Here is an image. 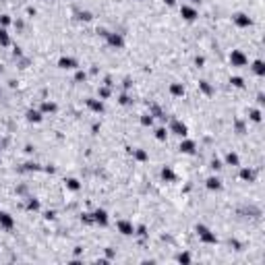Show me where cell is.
Returning a JSON list of instances; mask_svg holds the SVG:
<instances>
[{"instance_id":"6da1fadb","label":"cell","mask_w":265,"mask_h":265,"mask_svg":"<svg viewBox=\"0 0 265 265\" xmlns=\"http://www.w3.org/2000/svg\"><path fill=\"white\" fill-rule=\"evenodd\" d=\"M197 234H199V238L203 240V242H209V245H213V242H218V238H215V234H211V232L207 230L205 226H197Z\"/></svg>"},{"instance_id":"7a4b0ae2","label":"cell","mask_w":265,"mask_h":265,"mask_svg":"<svg viewBox=\"0 0 265 265\" xmlns=\"http://www.w3.org/2000/svg\"><path fill=\"white\" fill-rule=\"evenodd\" d=\"M230 62H232V66H245V64H246V56H245V52L232 50V54H230Z\"/></svg>"},{"instance_id":"3957f363","label":"cell","mask_w":265,"mask_h":265,"mask_svg":"<svg viewBox=\"0 0 265 265\" xmlns=\"http://www.w3.org/2000/svg\"><path fill=\"white\" fill-rule=\"evenodd\" d=\"M0 226H2V228H6V230H10V228L15 226V220H13V215L6 213V211H0Z\"/></svg>"},{"instance_id":"277c9868","label":"cell","mask_w":265,"mask_h":265,"mask_svg":"<svg viewBox=\"0 0 265 265\" xmlns=\"http://www.w3.org/2000/svg\"><path fill=\"white\" fill-rule=\"evenodd\" d=\"M180 15H182V17H185V19L186 21H195L197 19V10L195 8H193V6H180Z\"/></svg>"},{"instance_id":"5b68a950","label":"cell","mask_w":265,"mask_h":265,"mask_svg":"<svg viewBox=\"0 0 265 265\" xmlns=\"http://www.w3.org/2000/svg\"><path fill=\"white\" fill-rule=\"evenodd\" d=\"M58 66L60 69H77V60L70 58V56H62L58 60Z\"/></svg>"},{"instance_id":"8992f818","label":"cell","mask_w":265,"mask_h":265,"mask_svg":"<svg viewBox=\"0 0 265 265\" xmlns=\"http://www.w3.org/2000/svg\"><path fill=\"white\" fill-rule=\"evenodd\" d=\"M106 37H108L110 46H114V48H122V44H124V40H122V35H120V33H108Z\"/></svg>"},{"instance_id":"52a82bcc","label":"cell","mask_w":265,"mask_h":265,"mask_svg":"<svg viewBox=\"0 0 265 265\" xmlns=\"http://www.w3.org/2000/svg\"><path fill=\"white\" fill-rule=\"evenodd\" d=\"M234 23H236L238 27H251V25H253V21H251L246 15H242V13L234 15Z\"/></svg>"},{"instance_id":"ba28073f","label":"cell","mask_w":265,"mask_h":265,"mask_svg":"<svg viewBox=\"0 0 265 265\" xmlns=\"http://www.w3.org/2000/svg\"><path fill=\"white\" fill-rule=\"evenodd\" d=\"M170 129H172V133H176V135H180V137H185V135H186V126L182 124L180 120H172Z\"/></svg>"},{"instance_id":"9c48e42d","label":"cell","mask_w":265,"mask_h":265,"mask_svg":"<svg viewBox=\"0 0 265 265\" xmlns=\"http://www.w3.org/2000/svg\"><path fill=\"white\" fill-rule=\"evenodd\" d=\"M118 230L122 232L124 236H129V234H133V232H135V228H133V224H130V222L120 220V222H118Z\"/></svg>"},{"instance_id":"30bf717a","label":"cell","mask_w":265,"mask_h":265,"mask_svg":"<svg viewBox=\"0 0 265 265\" xmlns=\"http://www.w3.org/2000/svg\"><path fill=\"white\" fill-rule=\"evenodd\" d=\"M93 222H97V224H102V226L108 224V213H106L104 209H97V211L93 213Z\"/></svg>"},{"instance_id":"8fae6325","label":"cell","mask_w":265,"mask_h":265,"mask_svg":"<svg viewBox=\"0 0 265 265\" xmlns=\"http://www.w3.org/2000/svg\"><path fill=\"white\" fill-rule=\"evenodd\" d=\"M207 189H209V190H220V189H222V180L215 178V176L207 178Z\"/></svg>"},{"instance_id":"7c38bea8","label":"cell","mask_w":265,"mask_h":265,"mask_svg":"<svg viewBox=\"0 0 265 265\" xmlns=\"http://www.w3.org/2000/svg\"><path fill=\"white\" fill-rule=\"evenodd\" d=\"M180 151H182V153H193V151H195V143L189 141V139H185L182 143H180Z\"/></svg>"},{"instance_id":"4fadbf2b","label":"cell","mask_w":265,"mask_h":265,"mask_svg":"<svg viewBox=\"0 0 265 265\" xmlns=\"http://www.w3.org/2000/svg\"><path fill=\"white\" fill-rule=\"evenodd\" d=\"M87 106H89L93 112H104V104L97 100H87Z\"/></svg>"},{"instance_id":"5bb4252c","label":"cell","mask_w":265,"mask_h":265,"mask_svg":"<svg viewBox=\"0 0 265 265\" xmlns=\"http://www.w3.org/2000/svg\"><path fill=\"white\" fill-rule=\"evenodd\" d=\"M27 120H29V122H40V120H41V112L29 110V112H27Z\"/></svg>"},{"instance_id":"9a60e30c","label":"cell","mask_w":265,"mask_h":265,"mask_svg":"<svg viewBox=\"0 0 265 265\" xmlns=\"http://www.w3.org/2000/svg\"><path fill=\"white\" fill-rule=\"evenodd\" d=\"M170 91H172V95H182L185 93V87H182V83H172Z\"/></svg>"},{"instance_id":"2e32d148","label":"cell","mask_w":265,"mask_h":265,"mask_svg":"<svg viewBox=\"0 0 265 265\" xmlns=\"http://www.w3.org/2000/svg\"><path fill=\"white\" fill-rule=\"evenodd\" d=\"M253 70H255L257 75H265V64L261 60H255V64H253Z\"/></svg>"},{"instance_id":"e0dca14e","label":"cell","mask_w":265,"mask_h":265,"mask_svg":"<svg viewBox=\"0 0 265 265\" xmlns=\"http://www.w3.org/2000/svg\"><path fill=\"white\" fill-rule=\"evenodd\" d=\"M8 33H6V29H4V27H0V44H2V46H8Z\"/></svg>"},{"instance_id":"ac0fdd59","label":"cell","mask_w":265,"mask_h":265,"mask_svg":"<svg viewBox=\"0 0 265 265\" xmlns=\"http://www.w3.org/2000/svg\"><path fill=\"white\" fill-rule=\"evenodd\" d=\"M41 112H56V104H54V102H44Z\"/></svg>"},{"instance_id":"d6986e66","label":"cell","mask_w":265,"mask_h":265,"mask_svg":"<svg viewBox=\"0 0 265 265\" xmlns=\"http://www.w3.org/2000/svg\"><path fill=\"white\" fill-rule=\"evenodd\" d=\"M66 186H69V189L70 190H79V180H77V178H69V180H66Z\"/></svg>"},{"instance_id":"ffe728a7","label":"cell","mask_w":265,"mask_h":265,"mask_svg":"<svg viewBox=\"0 0 265 265\" xmlns=\"http://www.w3.org/2000/svg\"><path fill=\"white\" fill-rule=\"evenodd\" d=\"M133 155H135L139 162H145V160H147V153H145L143 149H133Z\"/></svg>"},{"instance_id":"44dd1931","label":"cell","mask_w":265,"mask_h":265,"mask_svg":"<svg viewBox=\"0 0 265 265\" xmlns=\"http://www.w3.org/2000/svg\"><path fill=\"white\" fill-rule=\"evenodd\" d=\"M226 162H228L230 166H238V155H236V153H228V155H226Z\"/></svg>"},{"instance_id":"7402d4cb","label":"cell","mask_w":265,"mask_h":265,"mask_svg":"<svg viewBox=\"0 0 265 265\" xmlns=\"http://www.w3.org/2000/svg\"><path fill=\"white\" fill-rule=\"evenodd\" d=\"M162 178L164 180H174V172H172L170 168H164V170H162Z\"/></svg>"},{"instance_id":"603a6c76","label":"cell","mask_w":265,"mask_h":265,"mask_svg":"<svg viewBox=\"0 0 265 265\" xmlns=\"http://www.w3.org/2000/svg\"><path fill=\"white\" fill-rule=\"evenodd\" d=\"M240 176H242L245 180H253V178H255V172H253V170H249V168H245V170L240 172Z\"/></svg>"},{"instance_id":"cb8c5ba5","label":"cell","mask_w":265,"mask_h":265,"mask_svg":"<svg viewBox=\"0 0 265 265\" xmlns=\"http://www.w3.org/2000/svg\"><path fill=\"white\" fill-rule=\"evenodd\" d=\"M199 87H201V91H203V93H207V95H209L211 91H213V89H211V85L207 83V81H201V83H199Z\"/></svg>"},{"instance_id":"d4e9b609","label":"cell","mask_w":265,"mask_h":265,"mask_svg":"<svg viewBox=\"0 0 265 265\" xmlns=\"http://www.w3.org/2000/svg\"><path fill=\"white\" fill-rule=\"evenodd\" d=\"M230 83H232L234 87H245V81L240 79V77H232V79H230Z\"/></svg>"},{"instance_id":"484cf974","label":"cell","mask_w":265,"mask_h":265,"mask_svg":"<svg viewBox=\"0 0 265 265\" xmlns=\"http://www.w3.org/2000/svg\"><path fill=\"white\" fill-rule=\"evenodd\" d=\"M141 122H143L145 126H151V124H153V116H151V114H145L143 118H141Z\"/></svg>"},{"instance_id":"4316f807","label":"cell","mask_w":265,"mask_h":265,"mask_svg":"<svg viewBox=\"0 0 265 265\" xmlns=\"http://www.w3.org/2000/svg\"><path fill=\"white\" fill-rule=\"evenodd\" d=\"M166 135H168L166 129H157V130H155V137H157L160 141H166Z\"/></svg>"},{"instance_id":"83f0119b","label":"cell","mask_w":265,"mask_h":265,"mask_svg":"<svg viewBox=\"0 0 265 265\" xmlns=\"http://www.w3.org/2000/svg\"><path fill=\"white\" fill-rule=\"evenodd\" d=\"M251 120L259 122V120H261V112H259V110H251Z\"/></svg>"},{"instance_id":"f1b7e54d","label":"cell","mask_w":265,"mask_h":265,"mask_svg":"<svg viewBox=\"0 0 265 265\" xmlns=\"http://www.w3.org/2000/svg\"><path fill=\"white\" fill-rule=\"evenodd\" d=\"M27 207H29V209H40V201L31 199V201H29V205H27Z\"/></svg>"},{"instance_id":"f546056e","label":"cell","mask_w":265,"mask_h":265,"mask_svg":"<svg viewBox=\"0 0 265 265\" xmlns=\"http://www.w3.org/2000/svg\"><path fill=\"white\" fill-rule=\"evenodd\" d=\"M10 23V17L8 15H0V25H8Z\"/></svg>"},{"instance_id":"4dcf8cb0","label":"cell","mask_w":265,"mask_h":265,"mask_svg":"<svg viewBox=\"0 0 265 265\" xmlns=\"http://www.w3.org/2000/svg\"><path fill=\"white\" fill-rule=\"evenodd\" d=\"M211 168H213V170H220V168H222V162L220 160H213V162H211Z\"/></svg>"},{"instance_id":"1f68e13d","label":"cell","mask_w":265,"mask_h":265,"mask_svg":"<svg viewBox=\"0 0 265 265\" xmlns=\"http://www.w3.org/2000/svg\"><path fill=\"white\" fill-rule=\"evenodd\" d=\"M120 104H130V100H129V95H126V93L120 95Z\"/></svg>"},{"instance_id":"d6a6232c","label":"cell","mask_w":265,"mask_h":265,"mask_svg":"<svg viewBox=\"0 0 265 265\" xmlns=\"http://www.w3.org/2000/svg\"><path fill=\"white\" fill-rule=\"evenodd\" d=\"M100 95H102V97H108V95H110V89H106V87L100 89Z\"/></svg>"},{"instance_id":"836d02e7","label":"cell","mask_w":265,"mask_h":265,"mask_svg":"<svg viewBox=\"0 0 265 265\" xmlns=\"http://www.w3.org/2000/svg\"><path fill=\"white\" fill-rule=\"evenodd\" d=\"M83 79H85V73H81V70H79V73H77V81H83Z\"/></svg>"},{"instance_id":"e575fe53","label":"cell","mask_w":265,"mask_h":265,"mask_svg":"<svg viewBox=\"0 0 265 265\" xmlns=\"http://www.w3.org/2000/svg\"><path fill=\"white\" fill-rule=\"evenodd\" d=\"M164 2H166V4H174L176 0H164Z\"/></svg>"},{"instance_id":"d590c367","label":"cell","mask_w":265,"mask_h":265,"mask_svg":"<svg viewBox=\"0 0 265 265\" xmlns=\"http://www.w3.org/2000/svg\"><path fill=\"white\" fill-rule=\"evenodd\" d=\"M193 2H199V0H193Z\"/></svg>"}]
</instances>
